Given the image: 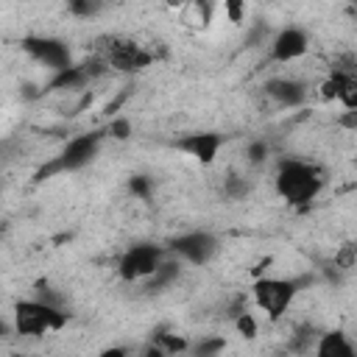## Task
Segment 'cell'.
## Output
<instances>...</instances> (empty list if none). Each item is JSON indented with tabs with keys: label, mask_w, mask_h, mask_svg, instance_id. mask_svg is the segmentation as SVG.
I'll return each instance as SVG.
<instances>
[{
	"label": "cell",
	"mask_w": 357,
	"mask_h": 357,
	"mask_svg": "<svg viewBox=\"0 0 357 357\" xmlns=\"http://www.w3.org/2000/svg\"><path fill=\"white\" fill-rule=\"evenodd\" d=\"M106 137H112V139H117V142H126L131 134H134V128H131V120L128 117H123V114H114L109 123H106Z\"/></svg>",
	"instance_id": "obj_19"
},
{
	"label": "cell",
	"mask_w": 357,
	"mask_h": 357,
	"mask_svg": "<svg viewBox=\"0 0 357 357\" xmlns=\"http://www.w3.org/2000/svg\"><path fill=\"white\" fill-rule=\"evenodd\" d=\"M128 98H131V86H126V89H120V92H117V95H114V98H112V100H109V103L103 106V112H106L109 117H114V114L120 112V106H123V103H126Z\"/></svg>",
	"instance_id": "obj_28"
},
{
	"label": "cell",
	"mask_w": 357,
	"mask_h": 357,
	"mask_svg": "<svg viewBox=\"0 0 357 357\" xmlns=\"http://www.w3.org/2000/svg\"><path fill=\"white\" fill-rule=\"evenodd\" d=\"M165 254L167 251L156 243H134L120 254L117 273H120L123 282H145L156 271V265L162 262Z\"/></svg>",
	"instance_id": "obj_7"
},
{
	"label": "cell",
	"mask_w": 357,
	"mask_h": 357,
	"mask_svg": "<svg viewBox=\"0 0 357 357\" xmlns=\"http://www.w3.org/2000/svg\"><path fill=\"white\" fill-rule=\"evenodd\" d=\"M33 298H39V301H45V304H53V307H64V296H61L47 279H39V282L33 284Z\"/></svg>",
	"instance_id": "obj_21"
},
{
	"label": "cell",
	"mask_w": 357,
	"mask_h": 357,
	"mask_svg": "<svg viewBox=\"0 0 357 357\" xmlns=\"http://www.w3.org/2000/svg\"><path fill=\"white\" fill-rule=\"evenodd\" d=\"M0 190H3V184H0Z\"/></svg>",
	"instance_id": "obj_33"
},
{
	"label": "cell",
	"mask_w": 357,
	"mask_h": 357,
	"mask_svg": "<svg viewBox=\"0 0 357 357\" xmlns=\"http://www.w3.org/2000/svg\"><path fill=\"white\" fill-rule=\"evenodd\" d=\"M178 276H181V259H178V257H173V254H165V257H162V262L156 265V271L145 279V282H148V284H145V290H148V293H159V290L170 287Z\"/></svg>",
	"instance_id": "obj_14"
},
{
	"label": "cell",
	"mask_w": 357,
	"mask_h": 357,
	"mask_svg": "<svg viewBox=\"0 0 357 357\" xmlns=\"http://www.w3.org/2000/svg\"><path fill=\"white\" fill-rule=\"evenodd\" d=\"M6 332H8V326H6V321H3V318H0V337H3V335H6Z\"/></svg>",
	"instance_id": "obj_31"
},
{
	"label": "cell",
	"mask_w": 357,
	"mask_h": 357,
	"mask_svg": "<svg viewBox=\"0 0 357 357\" xmlns=\"http://www.w3.org/2000/svg\"><path fill=\"white\" fill-rule=\"evenodd\" d=\"M106 61L95 53L89 61H73L61 70H53V75L47 78V84H42L39 95H47V92H84L86 84H92L95 78H100L106 73Z\"/></svg>",
	"instance_id": "obj_6"
},
{
	"label": "cell",
	"mask_w": 357,
	"mask_h": 357,
	"mask_svg": "<svg viewBox=\"0 0 357 357\" xmlns=\"http://www.w3.org/2000/svg\"><path fill=\"white\" fill-rule=\"evenodd\" d=\"M312 351H315L318 357H354V354H357L354 343H351V340H349V335H346V332H340V329L321 332V335L315 337Z\"/></svg>",
	"instance_id": "obj_13"
},
{
	"label": "cell",
	"mask_w": 357,
	"mask_h": 357,
	"mask_svg": "<svg viewBox=\"0 0 357 357\" xmlns=\"http://www.w3.org/2000/svg\"><path fill=\"white\" fill-rule=\"evenodd\" d=\"M223 349H226V340L223 337H204L195 346H190V351L198 354V357H212V354H220Z\"/></svg>",
	"instance_id": "obj_24"
},
{
	"label": "cell",
	"mask_w": 357,
	"mask_h": 357,
	"mask_svg": "<svg viewBox=\"0 0 357 357\" xmlns=\"http://www.w3.org/2000/svg\"><path fill=\"white\" fill-rule=\"evenodd\" d=\"M268 156H271V145L265 139H251L245 145V159L251 165H262V162H268Z\"/></svg>",
	"instance_id": "obj_26"
},
{
	"label": "cell",
	"mask_w": 357,
	"mask_h": 357,
	"mask_svg": "<svg viewBox=\"0 0 357 357\" xmlns=\"http://www.w3.org/2000/svg\"><path fill=\"white\" fill-rule=\"evenodd\" d=\"M151 343L162 351V354H181L190 351V340L184 335H176L170 326H156L151 335Z\"/></svg>",
	"instance_id": "obj_15"
},
{
	"label": "cell",
	"mask_w": 357,
	"mask_h": 357,
	"mask_svg": "<svg viewBox=\"0 0 357 357\" xmlns=\"http://www.w3.org/2000/svg\"><path fill=\"white\" fill-rule=\"evenodd\" d=\"M220 145H223V134H218V131H192V134L176 139V148L201 165H212Z\"/></svg>",
	"instance_id": "obj_10"
},
{
	"label": "cell",
	"mask_w": 357,
	"mask_h": 357,
	"mask_svg": "<svg viewBox=\"0 0 357 357\" xmlns=\"http://www.w3.org/2000/svg\"><path fill=\"white\" fill-rule=\"evenodd\" d=\"M95 50L109 70H120V73H139L156 61V53L145 50L128 36H98Z\"/></svg>",
	"instance_id": "obj_5"
},
{
	"label": "cell",
	"mask_w": 357,
	"mask_h": 357,
	"mask_svg": "<svg viewBox=\"0 0 357 357\" xmlns=\"http://www.w3.org/2000/svg\"><path fill=\"white\" fill-rule=\"evenodd\" d=\"M218 248H220V240L212 231L195 229V231H184V234L173 237L165 251L178 257V259H184V262H190V265H206L218 254Z\"/></svg>",
	"instance_id": "obj_8"
},
{
	"label": "cell",
	"mask_w": 357,
	"mask_h": 357,
	"mask_svg": "<svg viewBox=\"0 0 357 357\" xmlns=\"http://www.w3.org/2000/svg\"><path fill=\"white\" fill-rule=\"evenodd\" d=\"M123 354H128V349H103V357H123Z\"/></svg>",
	"instance_id": "obj_30"
},
{
	"label": "cell",
	"mask_w": 357,
	"mask_h": 357,
	"mask_svg": "<svg viewBox=\"0 0 357 357\" xmlns=\"http://www.w3.org/2000/svg\"><path fill=\"white\" fill-rule=\"evenodd\" d=\"M20 45H22V50H25L36 64L47 67L50 73H53V70H61V67H67V64H73V53H70L67 42H61V39H56V36H33V33H28V36H22Z\"/></svg>",
	"instance_id": "obj_9"
},
{
	"label": "cell",
	"mask_w": 357,
	"mask_h": 357,
	"mask_svg": "<svg viewBox=\"0 0 357 357\" xmlns=\"http://www.w3.org/2000/svg\"><path fill=\"white\" fill-rule=\"evenodd\" d=\"M265 95H268V98L273 100V106H279V109H296V106H301V103L307 100L310 89H307V84L298 81V78L279 75V78H271V81L265 84Z\"/></svg>",
	"instance_id": "obj_12"
},
{
	"label": "cell",
	"mask_w": 357,
	"mask_h": 357,
	"mask_svg": "<svg viewBox=\"0 0 357 357\" xmlns=\"http://www.w3.org/2000/svg\"><path fill=\"white\" fill-rule=\"evenodd\" d=\"M307 50H310V39L301 28H282L271 39V59L279 64H290V61L301 59Z\"/></svg>",
	"instance_id": "obj_11"
},
{
	"label": "cell",
	"mask_w": 357,
	"mask_h": 357,
	"mask_svg": "<svg viewBox=\"0 0 357 357\" xmlns=\"http://www.w3.org/2000/svg\"><path fill=\"white\" fill-rule=\"evenodd\" d=\"M223 195L231 198V201L245 198V195H248V181H245L243 176H237V173L226 176V181H223Z\"/></svg>",
	"instance_id": "obj_23"
},
{
	"label": "cell",
	"mask_w": 357,
	"mask_h": 357,
	"mask_svg": "<svg viewBox=\"0 0 357 357\" xmlns=\"http://www.w3.org/2000/svg\"><path fill=\"white\" fill-rule=\"evenodd\" d=\"M332 262H335V265H337L343 273H349V271L357 265V245H354V243H343V245L335 251Z\"/></svg>",
	"instance_id": "obj_22"
},
{
	"label": "cell",
	"mask_w": 357,
	"mask_h": 357,
	"mask_svg": "<svg viewBox=\"0 0 357 357\" xmlns=\"http://www.w3.org/2000/svg\"><path fill=\"white\" fill-rule=\"evenodd\" d=\"M103 137H106L103 128H92V131H84V134L70 137V139L64 142V148H61L56 156H50V159L33 173V184H42L45 178H53V176H59V173H75V170L86 167V165L98 156Z\"/></svg>",
	"instance_id": "obj_2"
},
{
	"label": "cell",
	"mask_w": 357,
	"mask_h": 357,
	"mask_svg": "<svg viewBox=\"0 0 357 357\" xmlns=\"http://www.w3.org/2000/svg\"><path fill=\"white\" fill-rule=\"evenodd\" d=\"M315 337H318V329H315V326H310V324H304V326H298V329H296V335L290 337L287 349H290V351H298V354L312 351Z\"/></svg>",
	"instance_id": "obj_17"
},
{
	"label": "cell",
	"mask_w": 357,
	"mask_h": 357,
	"mask_svg": "<svg viewBox=\"0 0 357 357\" xmlns=\"http://www.w3.org/2000/svg\"><path fill=\"white\" fill-rule=\"evenodd\" d=\"M3 231H6V220H0V234H3Z\"/></svg>",
	"instance_id": "obj_32"
},
{
	"label": "cell",
	"mask_w": 357,
	"mask_h": 357,
	"mask_svg": "<svg viewBox=\"0 0 357 357\" xmlns=\"http://www.w3.org/2000/svg\"><path fill=\"white\" fill-rule=\"evenodd\" d=\"M215 6H218V0H190V6L184 11L190 14V22L195 28H206L215 17Z\"/></svg>",
	"instance_id": "obj_16"
},
{
	"label": "cell",
	"mask_w": 357,
	"mask_h": 357,
	"mask_svg": "<svg viewBox=\"0 0 357 357\" xmlns=\"http://www.w3.org/2000/svg\"><path fill=\"white\" fill-rule=\"evenodd\" d=\"M223 11H226L229 22L240 25L245 20V14H248V3L245 0H223Z\"/></svg>",
	"instance_id": "obj_27"
},
{
	"label": "cell",
	"mask_w": 357,
	"mask_h": 357,
	"mask_svg": "<svg viewBox=\"0 0 357 357\" xmlns=\"http://www.w3.org/2000/svg\"><path fill=\"white\" fill-rule=\"evenodd\" d=\"M326 184V176L318 165L301 159H282L276 167V192L290 206H310Z\"/></svg>",
	"instance_id": "obj_1"
},
{
	"label": "cell",
	"mask_w": 357,
	"mask_h": 357,
	"mask_svg": "<svg viewBox=\"0 0 357 357\" xmlns=\"http://www.w3.org/2000/svg\"><path fill=\"white\" fill-rule=\"evenodd\" d=\"M70 321L64 307L45 304L39 298H22L14 304V332L25 337H39L45 332H59Z\"/></svg>",
	"instance_id": "obj_4"
},
{
	"label": "cell",
	"mask_w": 357,
	"mask_h": 357,
	"mask_svg": "<svg viewBox=\"0 0 357 357\" xmlns=\"http://www.w3.org/2000/svg\"><path fill=\"white\" fill-rule=\"evenodd\" d=\"M315 282L312 273H304V276H290V279H279V276H257L254 284H251V298L254 304L271 318V321H279L287 307L293 304V298L310 287Z\"/></svg>",
	"instance_id": "obj_3"
},
{
	"label": "cell",
	"mask_w": 357,
	"mask_h": 357,
	"mask_svg": "<svg viewBox=\"0 0 357 357\" xmlns=\"http://www.w3.org/2000/svg\"><path fill=\"white\" fill-rule=\"evenodd\" d=\"M126 187H128V192H131L134 198H139V201H151V198H153V178H151L148 173H134V176L126 181Z\"/></svg>",
	"instance_id": "obj_18"
},
{
	"label": "cell",
	"mask_w": 357,
	"mask_h": 357,
	"mask_svg": "<svg viewBox=\"0 0 357 357\" xmlns=\"http://www.w3.org/2000/svg\"><path fill=\"white\" fill-rule=\"evenodd\" d=\"M67 11L73 17L86 20V17H95L100 11V0H67Z\"/></svg>",
	"instance_id": "obj_25"
},
{
	"label": "cell",
	"mask_w": 357,
	"mask_h": 357,
	"mask_svg": "<svg viewBox=\"0 0 357 357\" xmlns=\"http://www.w3.org/2000/svg\"><path fill=\"white\" fill-rule=\"evenodd\" d=\"M231 324H234L237 335H240V337H245V340H254V337H257V332H259V324H257V318H254L248 310L237 312V315L231 318Z\"/></svg>",
	"instance_id": "obj_20"
},
{
	"label": "cell",
	"mask_w": 357,
	"mask_h": 357,
	"mask_svg": "<svg viewBox=\"0 0 357 357\" xmlns=\"http://www.w3.org/2000/svg\"><path fill=\"white\" fill-rule=\"evenodd\" d=\"M165 6H167L170 11H184V8L190 6V0H165Z\"/></svg>",
	"instance_id": "obj_29"
}]
</instances>
